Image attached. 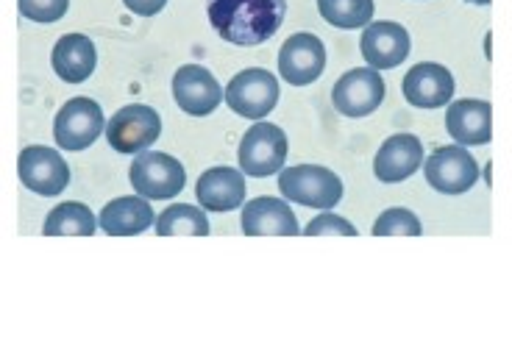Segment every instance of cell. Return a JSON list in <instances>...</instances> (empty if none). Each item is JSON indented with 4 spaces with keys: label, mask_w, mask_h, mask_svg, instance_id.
<instances>
[{
    "label": "cell",
    "mask_w": 512,
    "mask_h": 342,
    "mask_svg": "<svg viewBox=\"0 0 512 342\" xmlns=\"http://www.w3.org/2000/svg\"><path fill=\"white\" fill-rule=\"evenodd\" d=\"M206 14L220 39L254 48L276 37L287 14V0H206Z\"/></svg>",
    "instance_id": "1"
},
{
    "label": "cell",
    "mask_w": 512,
    "mask_h": 342,
    "mask_svg": "<svg viewBox=\"0 0 512 342\" xmlns=\"http://www.w3.org/2000/svg\"><path fill=\"white\" fill-rule=\"evenodd\" d=\"M279 192L287 201L309 209H334L343 201V181L337 173L318 165H295L279 170Z\"/></svg>",
    "instance_id": "2"
},
{
    "label": "cell",
    "mask_w": 512,
    "mask_h": 342,
    "mask_svg": "<svg viewBox=\"0 0 512 342\" xmlns=\"http://www.w3.org/2000/svg\"><path fill=\"white\" fill-rule=\"evenodd\" d=\"M128 178H131L134 192L148 201L176 198L187 184V173L179 159L159 151L137 153V159L131 162V170H128Z\"/></svg>",
    "instance_id": "3"
},
{
    "label": "cell",
    "mask_w": 512,
    "mask_h": 342,
    "mask_svg": "<svg viewBox=\"0 0 512 342\" xmlns=\"http://www.w3.org/2000/svg\"><path fill=\"white\" fill-rule=\"evenodd\" d=\"M223 98L229 103L231 112L240 114L245 120H265L282 98L279 78L273 76L270 70L251 67V70H243V73L231 78Z\"/></svg>",
    "instance_id": "4"
},
{
    "label": "cell",
    "mask_w": 512,
    "mask_h": 342,
    "mask_svg": "<svg viewBox=\"0 0 512 342\" xmlns=\"http://www.w3.org/2000/svg\"><path fill=\"white\" fill-rule=\"evenodd\" d=\"M237 159H240V170L245 176H276L287 162V134L273 123L256 120L254 126L245 131Z\"/></svg>",
    "instance_id": "5"
},
{
    "label": "cell",
    "mask_w": 512,
    "mask_h": 342,
    "mask_svg": "<svg viewBox=\"0 0 512 342\" xmlns=\"http://www.w3.org/2000/svg\"><path fill=\"white\" fill-rule=\"evenodd\" d=\"M106 131L101 103L92 98H73L67 101L53 120V140L62 151H87L92 142Z\"/></svg>",
    "instance_id": "6"
},
{
    "label": "cell",
    "mask_w": 512,
    "mask_h": 342,
    "mask_svg": "<svg viewBox=\"0 0 512 342\" xmlns=\"http://www.w3.org/2000/svg\"><path fill=\"white\" fill-rule=\"evenodd\" d=\"M162 134V117L151 106L131 103L106 123V140L117 153L148 151Z\"/></svg>",
    "instance_id": "7"
},
{
    "label": "cell",
    "mask_w": 512,
    "mask_h": 342,
    "mask_svg": "<svg viewBox=\"0 0 512 342\" xmlns=\"http://www.w3.org/2000/svg\"><path fill=\"white\" fill-rule=\"evenodd\" d=\"M17 173L23 187L37 192L42 198L62 195L70 184V167L62 159V153L45 148V145H28L20 151L17 159Z\"/></svg>",
    "instance_id": "8"
},
{
    "label": "cell",
    "mask_w": 512,
    "mask_h": 342,
    "mask_svg": "<svg viewBox=\"0 0 512 342\" xmlns=\"http://www.w3.org/2000/svg\"><path fill=\"white\" fill-rule=\"evenodd\" d=\"M426 181L443 195H462L479 181V165L471 153L460 145H446L437 148L426 162H423Z\"/></svg>",
    "instance_id": "9"
},
{
    "label": "cell",
    "mask_w": 512,
    "mask_h": 342,
    "mask_svg": "<svg viewBox=\"0 0 512 342\" xmlns=\"http://www.w3.org/2000/svg\"><path fill=\"white\" fill-rule=\"evenodd\" d=\"M384 101V81L373 67H354L332 89L334 109L346 117H368Z\"/></svg>",
    "instance_id": "10"
},
{
    "label": "cell",
    "mask_w": 512,
    "mask_h": 342,
    "mask_svg": "<svg viewBox=\"0 0 512 342\" xmlns=\"http://www.w3.org/2000/svg\"><path fill=\"white\" fill-rule=\"evenodd\" d=\"M326 48L315 34H293L279 51V76L293 87H307L323 76Z\"/></svg>",
    "instance_id": "11"
},
{
    "label": "cell",
    "mask_w": 512,
    "mask_h": 342,
    "mask_svg": "<svg viewBox=\"0 0 512 342\" xmlns=\"http://www.w3.org/2000/svg\"><path fill=\"white\" fill-rule=\"evenodd\" d=\"M173 98L179 103L181 112L192 117H206L212 114L223 101V89L218 78L212 76L201 64H184L173 76Z\"/></svg>",
    "instance_id": "12"
},
{
    "label": "cell",
    "mask_w": 512,
    "mask_h": 342,
    "mask_svg": "<svg viewBox=\"0 0 512 342\" xmlns=\"http://www.w3.org/2000/svg\"><path fill=\"white\" fill-rule=\"evenodd\" d=\"M362 56L373 70H393L410 56V34L398 23H368L362 31Z\"/></svg>",
    "instance_id": "13"
},
{
    "label": "cell",
    "mask_w": 512,
    "mask_h": 342,
    "mask_svg": "<svg viewBox=\"0 0 512 342\" xmlns=\"http://www.w3.org/2000/svg\"><path fill=\"white\" fill-rule=\"evenodd\" d=\"M404 98L418 109H440L454 98V76L443 64L421 62L404 76Z\"/></svg>",
    "instance_id": "14"
},
{
    "label": "cell",
    "mask_w": 512,
    "mask_h": 342,
    "mask_svg": "<svg viewBox=\"0 0 512 342\" xmlns=\"http://www.w3.org/2000/svg\"><path fill=\"white\" fill-rule=\"evenodd\" d=\"M243 234L248 237H298L301 226L287 203L262 195V198L245 203Z\"/></svg>",
    "instance_id": "15"
},
{
    "label": "cell",
    "mask_w": 512,
    "mask_h": 342,
    "mask_svg": "<svg viewBox=\"0 0 512 342\" xmlns=\"http://www.w3.org/2000/svg\"><path fill=\"white\" fill-rule=\"evenodd\" d=\"M423 165V145L415 134H393L382 142V148L373 159V173L384 184H398Z\"/></svg>",
    "instance_id": "16"
},
{
    "label": "cell",
    "mask_w": 512,
    "mask_h": 342,
    "mask_svg": "<svg viewBox=\"0 0 512 342\" xmlns=\"http://www.w3.org/2000/svg\"><path fill=\"white\" fill-rule=\"evenodd\" d=\"M446 128L460 145H487L493 140V106L487 101H457L448 106Z\"/></svg>",
    "instance_id": "17"
},
{
    "label": "cell",
    "mask_w": 512,
    "mask_h": 342,
    "mask_svg": "<svg viewBox=\"0 0 512 342\" xmlns=\"http://www.w3.org/2000/svg\"><path fill=\"white\" fill-rule=\"evenodd\" d=\"M195 198L209 212H231L245 201V178L234 167H212L195 184Z\"/></svg>",
    "instance_id": "18"
},
{
    "label": "cell",
    "mask_w": 512,
    "mask_h": 342,
    "mask_svg": "<svg viewBox=\"0 0 512 342\" xmlns=\"http://www.w3.org/2000/svg\"><path fill=\"white\" fill-rule=\"evenodd\" d=\"M51 64L56 76L62 78L64 84H81L95 73L98 64V51L92 45L90 37L84 34H64L51 53Z\"/></svg>",
    "instance_id": "19"
},
{
    "label": "cell",
    "mask_w": 512,
    "mask_h": 342,
    "mask_svg": "<svg viewBox=\"0 0 512 342\" xmlns=\"http://www.w3.org/2000/svg\"><path fill=\"white\" fill-rule=\"evenodd\" d=\"M154 223V209L142 195L115 198L101 209V231L109 237H134Z\"/></svg>",
    "instance_id": "20"
},
{
    "label": "cell",
    "mask_w": 512,
    "mask_h": 342,
    "mask_svg": "<svg viewBox=\"0 0 512 342\" xmlns=\"http://www.w3.org/2000/svg\"><path fill=\"white\" fill-rule=\"evenodd\" d=\"M98 231V220L90 212V206L78 201L59 203L51 215L45 217L42 234L45 237H92Z\"/></svg>",
    "instance_id": "21"
},
{
    "label": "cell",
    "mask_w": 512,
    "mask_h": 342,
    "mask_svg": "<svg viewBox=\"0 0 512 342\" xmlns=\"http://www.w3.org/2000/svg\"><path fill=\"white\" fill-rule=\"evenodd\" d=\"M156 234L159 237H206L209 220L204 209H195L190 203H173L156 217Z\"/></svg>",
    "instance_id": "22"
},
{
    "label": "cell",
    "mask_w": 512,
    "mask_h": 342,
    "mask_svg": "<svg viewBox=\"0 0 512 342\" xmlns=\"http://www.w3.org/2000/svg\"><path fill=\"white\" fill-rule=\"evenodd\" d=\"M318 12L334 28H365L373 17V0H318Z\"/></svg>",
    "instance_id": "23"
},
{
    "label": "cell",
    "mask_w": 512,
    "mask_h": 342,
    "mask_svg": "<svg viewBox=\"0 0 512 342\" xmlns=\"http://www.w3.org/2000/svg\"><path fill=\"white\" fill-rule=\"evenodd\" d=\"M373 237H418L421 234V220L412 215L410 209H387L379 220L373 223Z\"/></svg>",
    "instance_id": "24"
},
{
    "label": "cell",
    "mask_w": 512,
    "mask_h": 342,
    "mask_svg": "<svg viewBox=\"0 0 512 342\" xmlns=\"http://www.w3.org/2000/svg\"><path fill=\"white\" fill-rule=\"evenodd\" d=\"M20 14L26 20L34 23H56L62 20L67 9H70V0H17Z\"/></svg>",
    "instance_id": "25"
},
{
    "label": "cell",
    "mask_w": 512,
    "mask_h": 342,
    "mask_svg": "<svg viewBox=\"0 0 512 342\" xmlns=\"http://www.w3.org/2000/svg\"><path fill=\"white\" fill-rule=\"evenodd\" d=\"M301 234H307V237H357L359 231L348 223L346 217L323 212V215L315 217Z\"/></svg>",
    "instance_id": "26"
},
{
    "label": "cell",
    "mask_w": 512,
    "mask_h": 342,
    "mask_svg": "<svg viewBox=\"0 0 512 342\" xmlns=\"http://www.w3.org/2000/svg\"><path fill=\"white\" fill-rule=\"evenodd\" d=\"M128 12L140 14V17H154L167 6V0H123Z\"/></svg>",
    "instance_id": "27"
},
{
    "label": "cell",
    "mask_w": 512,
    "mask_h": 342,
    "mask_svg": "<svg viewBox=\"0 0 512 342\" xmlns=\"http://www.w3.org/2000/svg\"><path fill=\"white\" fill-rule=\"evenodd\" d=\"M468 3H476V6H487L490 0H468Z\"/></svg>",
    "instance_id": "28"
}]
</instances>
